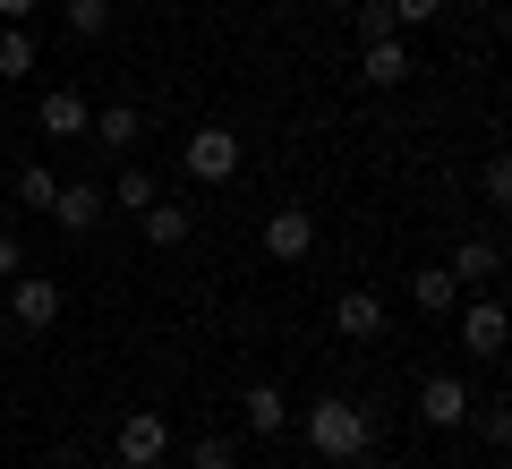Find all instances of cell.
Segmentation results:
<instances>
[{
	"mask_svg": "<svg viewBox=\"0 0 512 469\" xmlns=\"http://www.w3.org/2000/svg\"><path fill=\"white\" fill-rule=\"evenodd\" d=\"M367 444H376V418H367L350 393H325L308 410V452L316 461H367Z\"/></svg>",
	"mask_w": 512,
	"mask_h": 469,
	"instance_id": "6da1fadb",
	"label": "cell"
},
{
	"mask_svg": "<svg viewBox=\"0 0 512 469\" xmlns=\"http://www.w3.org/2000/svg\"><path fill=\"white\" fill-rule=\"evenodd\" d=\"M9 316H18V333H52L60 325V282L52 273H9Z\"/></svg>",
	"mask_w": 512,
	"mask_h": 469,
	"instance_id": "7a4b0ae2",
	"label": "cell"
},
{
	"mask_svg": "<svg viewBox=\"0 0 512 469\" xmlns=\"http://www.w3.org/2000/svg\"><path fill=\"white\" fill-rule=\"evenodd\" d=\"M180 154H188V180H205V188H222L239 171V137H231V128H188Z\"/></svg>",
	"mask_w": 512,
	"mask_h": 469,
	"instance_id": "3957f363",
	"label": "cell"
},
{
	"mask_svg": "<svg viewBox=\"0 0 512 469\" xmlns=\"http://www.w3.org/2000/svg\"><path fill=\"white\" fill-rule=\"evenodd\" d=\"M163 452H171L163 410H128V418H120V469H154Z\"/></svg>",
	"mask_w": 512,
	"mask_h": 469,
	"instance_id": "277c9868",
	"label": "cell"
},
{
	"mask_svg": "<svg viewBox=\"0 0 512 469\" xmlns=\"http://www.w3.org/2000/svg\"><path fill=\"white\" fill-rule=\"evenodd\" d=\"M308 248H316V214L308 205H282V214L265 222V256H274V265H299Z\"/></svg>",
	"mask_w": 512,
	"mask_h": 469,
	"instance_id": "5b68a950",
	"label": "cell"
},
{
	"mask_svg": "<svg viewBox=\"0 0 512 469\" xmlns=\"http://www.w3.org/2000/svg\"><path fill=\"white\" fill-rule=\"evenodd\" d=\"M470 384H461V376H427L419 384V418H427V427H470Z\"/></svg>",
	"mask_w": 512,
	"mask_h": 469,
	"instance_id": "8992f818",
	"label": "cell"
},
{
	"mask_svg": "<svg viewBox=\"0 0 512 469\" xmlns=\"http://www.w3.org/2000/svg\"><path fill=\"white\" fill-rule=\"evenodd\" d=\"M461 350H470V359H495V350H504V307H495V299L461 307Z\"/></svg>",
	"mask_w": 512,
	"mask_h": 469,
	"instance_id": "52a82bcc",
	"label": "cell"
},
{
	"mask_svg": "<svg viewBox=\"0 0 512 469\" xmlns=\"http://www.w3.org/2000/svg\"><path fill=\"white\" fill-rule=\"evenodd\" d=\"M359 77H367V86H410V43L402 35H376L359 52Z\"/></svg>",
	"mask_w": 512,
	"mask_h": 469,
	"instance_id": "ba28073f",
	"label": "cell"
},
{
	"mask_svg": "<svg viewBox=\"0 0 512 469\" xmlns=\"http://www.w3.org/2000/svg\"><path fill=\"white\" fill-rule=\"evenodd\" d=\"M52 222L86 239L94 222H103V188H86V180H60V197H52Z\"/></svg>",
	"mask_w": 512,
	"mask_h": 469,
	"instance_id": "9c48e42d",
	"label": "cell"
},
{
	"mask_svg": "<svg viewBox=\"0 0 512 469\" xmlns=\"http://www.w3.org/2000/svg\"><path fill=\"white\" fill-rule=\"evenodd\" d=\"M333 333H342V342H376L384 333V299H367V290L333 299Z\"/></svg>",
	"mask_w": 512,
	"mask_h": 469,
	"instance_id": "30bf717a",
	"label": "cell"
},
{
	"mask_svg": "<svg viewBox=\"0 0 512 469\" xmlns=\"http://www.w3.org/2000/svg\"><path fill=\"white\" fill-rule=\"evenodd\" d=\"M35 120H43V137H86V120H94V111L77 103L69 86H52V94L35 103Z\"/></svg>",
	"mask_w": 512,
	"mask_h": 469,
	"instance_id": "8fae6325",
	"label": "cell"
},
{
	"mask_svg": "<svg viewBox=\"0 0 512 469\" xmlns=\"http://www.w3.org/2000/svg\"><path fill=\"white\" fill-rule=\"evenodd\" d=\"M410 307H419V316H453V307H461V282H453L444 265L410 273Z\"/></svg>",
	"mask_w": 512,
	"mask_h": 469,
	"instance_id": "7c38bea8",
	"label": "cell"
},
{
	"mask_svg": "<svg viewBox=\"0 0 512 469\" xmlns=\"http://www.w3.org/2000/svg\"><path fill=\"white\" fill-rule=\"evenodd\" d=\"M444 273H453V282H495V273H504V248H495V239H461Z\"/></svg>",
	"mask_w": 512,
	"mask_h": 469,
	"instance_id": "4fadbf2b",
	"label": "cell"
},
{
	"mask_svg": "<svg viewBox=\"0 0 512 469\" xmlns=\"http://www.w3.org/2000/svg\"><path fill=\"white\" fill-rule=\"evenodd\" d=\"M239 418H248L256 435H282V427H291V401H282L274 384H248V401H239Z\"/></svg>",
	"mask_w": 512,
	"mask_h": 469,
	"instance_id": "5bb4252c",
	"label": "cell"
},
{
	"mask_svg": "<svg viewBox=\"0 0 512 469\" xmlns=\"http://www.w3.org/2000/svg\"><path fill=\"white\" fill-rule=\"evenodd\" d=\"M94 137H103V145H120V154H128V145H137V137H146V111H137V103H111V111H94Z\"/></svg>",
	"mask_w": 512,
	"mask_h": 469,
	"instance_id": "9a60e30c",
	"label": "cell"
},
{
	"mask_svg": "<svg viewBox=\"0 0 512 469\" xmlns=\"http://www.w3.org/2000/svg\"><path fill=\"white\" fill-rule=\"evenodd\" d=\"M60 18H69V35L103 43V35H111V0H60Z\"/></svg>",
	"mask_w": 512,
	"mask_h": 469,
	"instance_id": "2e32d148",
	"label": "cell"
},
{
	"mask_svg": "<svg viewBox=\"0 0 512 469\" xmlns=\"http://www.w3.org/2000/svg\"><path fill=\"white\" fill-rule=\"evenodd\" d=\"M146 239L154 248H188V205H146Z\"/></svg>",
	"mask_w": 512,
	"mask_h": 469,
	"instance_id": "e0dca14e",
	"label": "cell"
},
{
	"mask_svg": "<svg viewBox=\"0 0 512 469\" xmlns=\"http://www.w3.org/2000/svg\"><path fill=\"white\" fill-rule=\"evenodd\" d=\"M0 77H35V35H26V26L0 35Z\"/></svg>",
	"mask_w": 512,
	"mask_h": 469,
	"instance_id": "ac0fdd59",
	"label": "cell"
},
{
	"mask_svg": "<svg viewBox=\"0 0 512 469\" xmlns=\"http://www.w3.org/2000/svg\"><path fill=\"white\" fill-rule=\"evenodd\" d=\"M52 197H60V180H52L43 163H26V171H18V205H35V214H52Z\"/></svg>",
	"mask_w": 512,
	"mask_h": 469,
	"instance_id": "d6986e66",
	"label": "cell"
},
{
	"mask_svg": "<svg viewBox=\"0 0 512 469\" xmlns=\"http://www.w3.org/2000/svg\"><path fill=\"white\" fill-rule=\"evenodd\" d=\"M103 205H128V214H146V205H154V171H120V197H103Z\"/></svg>",
	"mask_w": 512,
	"mask_h": 469,
	"instance_id": "ffe728a7",
	"label": "cell"
},
{
	"mask_svg": "<svg viewBox=\"0 0 512 469\" xmlns=\"http://www.w3.org/2000/svg\"><path fill=\"white\" fill-rule=\"evenodd\" d=\"M239 452H231V435H197V452H188V469H231Z\"/></svg>",
	"mask_w": 512,
	"mask_h": 469,
	"instance_id": "44dd1931",
	"label": "cell"
},
{
	"mask_svg": "<svg viewBox=\"0 0 512 469\" xmlns=\"http://www.w3.org/2000/svg\"><path fill=\"white\" fill-rule=\"evenodd\" d=\"M470 410H478V427H487V444H512V410L504 401H470Z\"/></svg>",
	"mask_w": 512,
	"mask_h": 469,
	"instance_id": "7402d4cb",
	"label": "cell"
},
{
	"mask_svg": "<svg viewBox=\"0 0 512 469\" xmlns=\"http://www.w3.org/2000/svg\"><path fill=\"white\" fill-rule=\"evenodd\" d=\"M478 188H487V197H495V205H512V163H504V154H495V163H487V171H478Z\"/></svg>",
	"mask_w": 512,
	"mask_h": 469,
	"instance_id": "603a6c76",
	"label": "cell"
},
{
	"mask_svg": "<svg viewBox=\"0 0 512 469\" xmlns=\"http://www.w3.org/2000/svg\"><path fill=\"white\" fill-rule=\"evenodd\" d=\"M384 9H393V26H427L444 0H384Z\"/></svg>",
	"mask_w": 512,
	"mask_h": 469,
	"instance_id": "cb8c5ba5",
	"label": "cell"
},
{
	"mask_svg": "<svg viewBox=\"0 0 512 469\" xmlns=\"http://www.w3.org/2000/svg\"><path fill=\"white\" fill-rule=\"evenodd\" d=\"M359 35L376 43V35H402V26H393V9H384V0H367V9H359Z\"/></svg>",
	"mask_w": 512,
	"mask_h": 469,
	"instance_id": "d4e9b609",
	"label": "cell"
},
{
	"mask_svg": "<svg viewBox=\"0 0 512 469\" xmlns=\"http://www.w3.org/2000/svg\"><path fill=\"white\" fill-rule=\"evenodd\" d=\"M18 265H26V256H18V239L0 231V282H9V273H18Z\"/></svg>",
	"mask_w": 512,
	"mask_h": 469,
	"instance_id": "484cf974",
	"label": "cell"
},
{
	"mask_svg": "<svg viewBox=\"0 0 512 469\" xmlns=\"http://www.w3.org/2000/svg\"><path fill=\"white\" fill-rule=\"evenodd\" d=\"M35 9H43V0H0V18H9V26H18V18H35Z\"/></svg>",
	"mask_w": 512,
	"mask_h": 469,
	"instance_id": "4316f807",
	"label": "cell"
}]
</instances>
